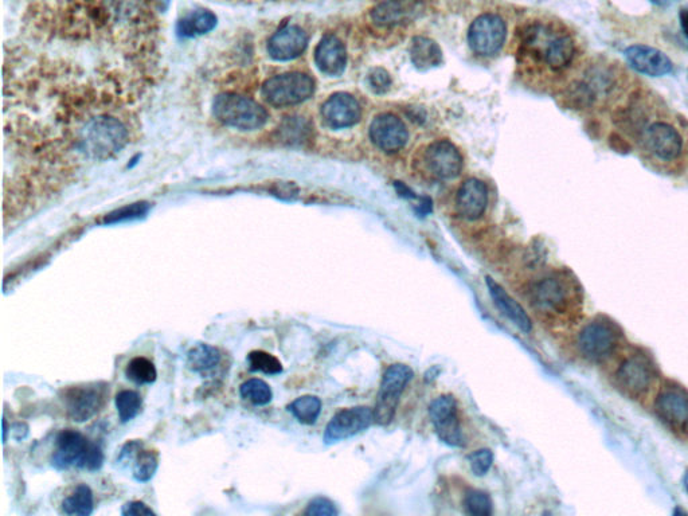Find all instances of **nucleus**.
Here are the masks:
<instances>
[{"mask_svg": "<svg viewBox=\"0 0 688 516\" xmlns=\"http://www.w3.org/2000/svg\"><path fill=\"white\" fill-rule=\"evenodd\" d=\"M129 140L127 124L111 113L100 112L82 119L76 127V148L92 160H107L119 154Z\"/></svg>", "mask_w": 688, "mask_h": 516, "instance_id": "obj_1", "label": "nucleus"}, {"mask_svg": "<svg viewBox=\"0 0 688 516\" xmlns=\"http://www.w3.org/2000/svg\"><path fill=\"white\" fill-rule=\"evenodd\" d=\"M635 129L641 147L656 162L675 163L682 158L686 140L672 121L640 119Z\"/></svg>", "mask_w": 688, "mask_h": 516, "instance_id": "obj_2", "label": "nucleus"}, {"mask_svg": "<svg viewBox=\"0 0 688 516\" xmlns=\"http://www.w3.org/2000/svg\"><path fill=\"white\" fill-rule=\"evenodd\" d=\"M104 464L103 449L86 439L82 433L73 429L61 430L57 435L56 449L52 456V465L58 471L72 467L99 471Z\"/></svg>", "mask_w": 688, "mask_h": 516, "instance_id": "obj_3", "label": "nucleus"}, {"mask_svg": "<svg viewBox=\"0 0 688 516\" xmlns=\"http://www.w3.org/2000/svg\"><path fill=\"white\" fill-rule=\"evenodd\" d=\"M213 116L220 123L240 131H256L263 128L269 119L267 109L250 97L237 93H222L215 97Z\"/></svg>", "mask_w": 688, "mask_h": 516, "instance_id": "obj_4", "label": "nucleus"}, {"mask_svg": "<svg viewBox=\"0 0 688 516\" xmlns=\"http://www.w3.org/2000/svg\"><path fill=\"white\" fill-rule=\"evenodd\" d=\"M531 307L546 318L561 316L570 310L573 288L565 277L553 273L531 284L529 291Z\"/></svg>", "mask_w": 688, "mask_h": 516, "instance_id": "obj_5", "label": "nucleus"}, {"mask_svg": "<svg viewBox=\"0 0 688 516\" xmlns=\"http://www.w3.org/2000/svg\"><path fill=\"white\" fill-rule=\"evenodd\" d=\"M315 92V82L304 73H285L269 78L261 88V95L276 108L304 103Z\"/></svg>", "mask_w": 688, "mask_h": 516, "instance_id": "obj_6", "label": "nucleus"}, {"mask_svg": "<svg viewBox=\"0 0 688 516\" xmlns=\"http://www.w3.org/2000/svg\"><path fill=\"white\" fill-rule=\"evenodd\" d=\"M413 377V370L402 363L392 365L385 371L374 408V421L377 424L389 425L393 421L402 393Z\"/></svg>", "mask_w": 688, "mask_h": 516, "instance_id": "obj_7", "label": "nucleus"}, {"mask_svg": "<svg viewBox=\"0 0 688 516\" xmlns=\"http://www.w3.org/2000/svg\"><path fill=\"white\" fill-rule=\"evenodd\" d=\"M504 39H506V25L498 15L484 14L475 19L469 27V46L479 56H494L502 49Z\"/></svg>", "mask_w": 688, "mask_h": 516, "instance_id": "obj_8", "label": "nucleus"}, {"mask_svg": "<svg viewBox=\"0 0 688 516\" xmlns=\"http://www.w3.org/2000/svg\"><path fill=\"white\" fill-rule=\"evenodd\" d=\"M617 340L619 335L611 324L592 322L578 334L577 346L582 357L592 362H600L615 351Z\"/></svg>", "mask_w": 688, "mask_h": 516, "instance_id": "obj_9", "label": "nucleus"}, {"mask_svg": "<svg viewBox=\"0 0 688 516\" xmlns=\"http://www.w3.org/2000/svg\"><path fill=\"white\" fill-rule=\"evenodd\" d=\"M107 397V385L93 383V385L70 387L66 390L64 402L66 413L76 422H86L95 417Z\"/></svg>", "mask_w": 688, "mask_h": 516, "instance_id": "obj_10", "label": "nucleus"}, {"mask_svg": "<svg viewBox=\"0 0 688 516\" xmlns=\"http://www.w3.org/2000/svg\"><path fill=\"white\" fill-rule=\"evenodd\" d=\"M429 417L441 441L451 447H463L464 436L455 397L448 394L436 398L429 406Z\"/></svg>", "mask_w": 688, "mask_h": 516, "instance_id": "obj_11", "label": "nucleus"}, {"mask_svg": "<svg viewBox=\"0 0 688 516\" xmlns=\"http://www.w3.org/2000/svg\"><path fill=\"white\" fill-rule=\"evenodd\" d=\"M373 420L374 410L367 408V406H355V408L340 410L328 422L326 432H324V443L332 445L350 439V437H354L369 428Z\"/></svg>", "mask_w": 688, "mask_h": 516, "instance_id": "obj_12", "label": "nucleus"}, {"mask_svg": "<svg viewBox=\"0 0 688 516\" xmlns=\"http://www.w3.org/2000/svg\"><path fill=\"white\" fill-rule=\"evenodd\" d=\"M424 9V0H383L371 11V19L377 26L397 27L416 21Z\"/></svg>", "mask_w": 688, "mask_h": 516, "instance_id": "obj_13", "label": "nucleus"}, {"mask_svg": "<svg viewBox=\"0 0 688 516\" xmlns=\"http://www.w3.org/2000/svg\"><path fill=\"white\" fill-rule=\"evenodd\" d=\"M369 134L371 142L386 154L402 150L409 138L405 124L390 113L375 117L370 125Z\"/></svg>", "mask_w": 688, "mask_h": 516, "instance_id": "obj_14", "label": "nucleus"}, {"mask_svg": "<svg viewBox=\"0 0 688 516\" xmlns=\"http://www.w3.org/2000/svg\"><path fill=\"white\" fill-rule=\"evenodd\" d=\"M625 60L636 72L650 77H663L672 73L674 64L662 50L648 45H632L624 52Z\"/></svg>", "mask_w": 688, "mask_h": 516, "instance_id": "obj_15", "label": "nucleus"}, {"mask_svg": "<svg viewBox=\"0 0 688 516\" xmlns=\"http://www.w3.org/2000/svg\"><path fill=\"white\" fill-rule=\"evenodd\" d=\"M308 37L299 26L281 27L268 42V54L276 61H291L306 52Z\"/></svg>", "mask_w": 688, "mask_h": 516, "instance_id": "obj_16", "label": "nucleus"}, {"mask_svg": "<svg viewBox=\"0 0 688 516\" xmlns=\"http://www.w3.org/2000/svg\"><path fill=\"white\" fill-rule=\"evenodd\" d=\"M361 115V105L349 93H336L322 108L324 123L332 129L353 127L361 120Z\"/></svg>", "mask_w": 688, "mask_h": 516, "instance_id": "obj_17", "label": "nucleus"}, {"mask_svg": "<svg viewBox=\"0 0 688 516\" xmlns=\"http://www.w3.org/2000/svg\"><path fill=\"white\" fill-rule=\"evenodd\" d=\"M656 413L670 428L688 429V394L679 387H668L656 400Z\"/></svg>", "mask_w": 688, "mask_h": 516, "instance_id": "obj_18", "label": "nucleus"}, {"mask_svg": "<svg viewBox=\"0 0 688 516\" xmlns=\"http://www.w3.org/2000/svg\"><path fill=\"white\" fill-rule=\"evenodd\" d=\"M119 463H132V476L138 483L150 482L159 468L158 455L144 448L142 441L139 440L128 441L121 448Z\"/></svg>", "mask_w": 688, "mask_h": 516, "instance_id": "obj_19", "label": "nucleus"}, {"mask_svg": "<svg viewBox=\"0 0 688 516\" xmlns=\"http://www.w3.org/2000/svg\"><path fill=\"white\" fill-rule=\"evenodd\" d=\"M426 163H428L429 170L437 178L444 179V181L456 178L463 168L460 152L448 140H440L428 148Z\"/></svg>", "mask_w": 688, "mask_h": 516, "instance_id": "obj_20", "label": "nucleus"}, {"mask_svg": "<svg viewBox=\"0 0 688 516\" xmlns=\"http://www.w3.org/2000/svg\"><path fill=\"white\" fill-rule=\"evenodd\" d=\"M488 205L487 186L478 179H468L457 193V213L467 221L479 220Z\"/></svg>", "mask_w": 688, "mask_h": 516, "instance_id": "obj_21", "label": "nucleus"}, {"mask_svg": "<svg viewBox=\"0 0 688 516\" xmlns=\"http://www.w3.org/2000/svg\"><path fill=\"white\" fill-rule=\"evenodd\" d=\"M316 66L327 76L338 77L347 64L346 48L335 35L328 34L319 42L315 50Z\"/></svg>", "mask_w": 688, "mask_h": 516, "instance_id": "obj_22", "label": "nucleus"}, {"mask_svg": "<svg viewBox=\"0 0 688 516\" xmlns=\"http://www.w3.org/2000/svg\"><path fill=\"white\" fill-rule=\"evenodd\" d=\"M486 283L488 291H490L492 300H494L498 310L502 312L510 322L514 323L519 330L529 334V332L533 330V322H531L530 316L523 310L521 304H519L514 297L508 295L506 289H504L502 285L496 283L492 277L487 276Z\"/></svg>", "mask_w": 688, "mask_h": 516, "instance_id": "obj_23", "label": "nucleus"}, {"mask_svg": "<svg viewBox=\"0 0 688 516\" xmlns=\"http://www.w3.org/2000/svg\"><path fill=\"white\" fill-rule=\"evenodd\" d=\"M617 382L625 392L639 396L650 387L652 370L643 358L632 357L623 362L616 374Z\"/></svg>", "mask_w": 688, "mask_h": 516, "instance_id": "obj_24", "label": "nucleus"}, {"mask_svg": "<svg viewBox=\"0 0 688 516\" xmlns=\"http://www.w3.org/2000/svg\"><path fill=\"white\" fill-rule=\"evenodd\" d=\"M577 56V43L572 35L558 31L547 46L543 61L553 72H564Z\"/></svg>", "mask_w": 688, "mask_h": 516, "instance_id": "obj_25", "label": "nucleus"}, {"mask_svg": "<svg viewBox=\"0 0 688 516\" xmlns=\"http://www.w3.org/2000/svg\"><path fill=\"white\" fill-rule=\"evenodd\" d=\"M410 58L418 70H429L441 64L443 52L432 39L417 37L410 46Z\"/></svg>", "mask_w": 688, "mask_h": 516, "instance_id": "obj_26", "label": "nucleus"}, {"mask_svg": "<svg viewBox=\"0 0 688 516\" xmlns=\"http://www.w3.org/2000/svg\"><path fill=\"white\" fill-rule=\"evenodd\" d=\"M217 17L210 10H195L178 22V34L183 38L201 37L217 26Z\"/></svg>", "mask_w": 688, "mask_h": 516, "instance_id": "obj_27", "label": "nucleus"}, {"mask_svg": "<svg viewBox=\"0 0 688 516\" xmlns=\"http://www.w3.org/2000/svg\"><path fill=\"white\" fill-rule=\"evenodd\" d=\"M221 351L207 343H198L187 353V367L194 373L205 374L220 365Z\"/></svg>", "mask_w": 688, "mask_h": 516, "instance_id": "obj_28", "label": "nucleus"}, {"mask_svg": "<svg viewBox=\"0 0 688 516\" xmlns=\"http://www.w3.org/2000/svg\"><path fill=\"white\" fill-rule=\"evenodd\" d=\"M95 508L93 492L86 484H80L73 494L62 502V512L69 516H89Z\"/></svg>", "mask_w": 688, "mask_h": 516, "instance_id": "obj_29", "label": "nucleus"}, {"mask_svg": "<svg viewBox=\"0 0 688 516\" xmlns=\"http://www.w3.org/2000/svg\"><path fill=\"white\" fill-rule=\"evenodd\" d=\"M287 410L300 424L314 425L322 412V401L315 396H303L291 402Z\"/></svg>", "mask_w": 688, "mask_h": 516, "instance_id": "obj_30", "label": "nucleus"}, {"mask_svg": "<svg viewBox=\"0 0 688 516\" xmlns=\"http://www.w3.org/2000/svg\"><path fill=\"white\" fill-rule=\"evenodd\" d=\"M311 134V127L303 117H288L279 128V138L285 144H303Z\"/></svg>", "mask_w": 688, "mask_h": 516, "instance_id": "obj_31", "label": "nucleus"}, {"mask_svg": "<svg viewBox=\"0 0 688 516\" xmlns=\"http://www.w3.org/2000/svg\"><path fill=\"white\" fill-rule=\"evenodd\" d=\"M125 377L136 385H151L158 378V371L150 359L138 357L129 361L125 367Z\"/></svg>", "mask_w": 688, "mask_h": 516, "instance_id": "obj_32", "label": "nucleus"}, {"mask_svg": "<svg viewBox=\"0 0 688 516\" xmlns=\"http://www.w3.org/2000/svg\"><path fill=\"white\" fill-rule=\"evenodd\" d=\"M240 394L242 398L256 406L268 405L273 398L271 386L263 379L258 378L249 379V381L242 383Z\"/></svg>", "mask_w": 688, "mask_h": 516, "instance_id": "obj_33", "label": "nucleus"}, {"mask_svg": "<svg viewBox=\"0 0 688 516\" xmlns=\"http://www.w3.org/2000/svg\"><path fill=\"white\" fill-rule=\"evenodd\" d=\"M116 409L123 424L134 420L142 409V397L134 390H123L116 396Z\"/></svg>", "mask_w": 688, "mask_h": 516, "instance_id": "obj_34", "label": "nucleus"}, {"mask_svg": "<svg viewBox=\"0 0 688 516\" xmlns=\"http://www.w3.org/2000/svg\"><path fill=\"white\" fill-rule=\"evenodd\" d=\"M249 370L252 373H263L267 375H277L283 373V365L275 355L265 353V351H252L248 355Z\"/></svg>", "mask_w": 688, "mask_h": 516, "instance_id": "obj_35", "label": "nucleus"}, {"mask_svg": "<svg viewBox=\"0 0 688 516\" xmlns=\"http://www.w3.org/2000/svg\"><path fill=\"white\" fill-rule=\"evenodd\" d=\"M465 512L473 516H488L492 514V500L487 492L479 490L468 491L464 499Z\"/></svg>", "mask_w": 688, "mask_h": 516, "instance_id": "obj_36", "label": "nucleus"}, {"mask_svg": "<svg viewBox=\"0 0 688 516\" xmlns=\"http://www.w3.org/2000/svg\"><path fill=\"white\" fill-rule=\"evenodd\" d=\"M150 210V206L147 203H134L131 206L121 207V209L113 211V213L105 217V224H119V222L138 220V218L144 217Z\"/></svg>", "mask_w": 688, "mask_h": 516, "instance_id": "obj_37", "label": "nucleus"}, {"mask_svg": "<svg viewBox=\"0 0 688 516\" xmlns=\"http://www.w3.org/2000/svg\"><path fill=\"white\" fill-rule=\"evenodd\" d=\"M469 465L476 476H484L494 463V453L490 449H480L468 456Z\"/></svg>", "mask_w": 688, "mask_h": 516, "instance_id": "obj_38", "label": "nucleus"}, {"mask_svg": "<svg viewBox=\"0 0 688 516\" xmlns=\"http://www.w3.org/2000/svg\"><path fill=\"white\" fill-rule=\"evenodd\" d=\"M367 84H369L371 91L377 93V95H383L392 86V78H390V74L385 69L375 68L371 70L369 77H367Z\"/></svg>", "mask_w": 688, "mask_h": 516, "instance_id": "obj_39", "label": "nucleus"}, {"mask_svg": "<svg viewBox=\"0 0 688 516\" xmlns=\"http://www.w3.org/2000/svg\"><path fill=\"white\" fill-rule=\"evenodd\" d=\"M304 514L308 516H336L338 515V510H336L335 504L330 499L315 498L308 504Z\"/></svg>", "mask_w": 688, "mask_h": 516, "instance_id": "obj_40", "label": "nucleus"}, {"mask_svg": "<svg viewBox=\"0 0 688 516\" xmlns=\"http://www.w3.org/2000/svg\"><path fill=\"white\" fill-rule=\"evenodd\" d=\"M121 515L123 516H151L155 512L143 502H129L121 507Z\"/></svg>", "mask_w": 688, "mask_h": 516, "instance_id": "obj_41", "label": "nucleus"}, {"mask_svg": "<svg viewBox=\"0 0 688 516\" xmlns=\"http://www.w3.org/2000/svg\"><path fill=\"white\" fill-rule=\"evenodd\" d=\"M15 428L18 430H14V437L18 441H21L23 439H26V436L29 435V426L26 424H15Z\"/></svg>", "mask_w": 688, "mask_h": 516, "instance_id": "obj_42", "label": "nucleus"}, {"mask_svg": "<svg viewBox=\"0 0 688 516\" xmlns=\"http://www.w3.org/2000/svg\"><path fill=\"white\" fill-rule=\"evenodd\" d=\"M680 27H682L684 35L688 38V9L680 11L679 15Z\"/></svg>", "mask_w": 688, "mask_h": 516, "instance_id": "obj_43", "label": "nucleus"}, {"mask_svg": "<svg viewBox=\"0 0 688 516\" xmlns=\"http://www.w3.org/2000/svg\"><path fill=\"white\" fill-rule=\"evenodd\" d=\"M651 2L654 3V5L656 6L666 7L671 6L672 3L676 2V0H651Z\"/></svg>", "mask_w": 688, "mask_h": 516, "instance_id": "obj_44", "label": "nucleus"}, {"mask_svg": "<svg viewBox=\"0 0 688 516\" xmlns=\"http://www.w3.org/2000/svg\"><path fill=\"white\" fill-rule=\"evenodd\" d=\"M2 424H3V444H6V441H7V430H9V429H7L6 417H3Z\"/></svg>", "mask_w": 688, "mask_h": 516, "instance_id": "obj_45", "label": "nucleus"}, {"mask_svg": "<svg viewBox=\"0 0 688 516\" xmlns=\"http://www.w3.org/2000/svg\"><path fill=\"white\" fill-rule=\"evenodd\" d=\"M683 484L684 488H686V491L688 492V472H686V475H684Z\"/></svg>", "mask_w": 688, "mask_h": 516, "instance_id": "obj_46", "label": "nucleus"}]
</instances>
